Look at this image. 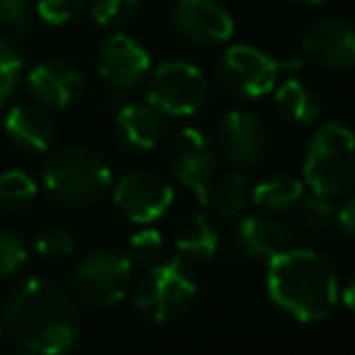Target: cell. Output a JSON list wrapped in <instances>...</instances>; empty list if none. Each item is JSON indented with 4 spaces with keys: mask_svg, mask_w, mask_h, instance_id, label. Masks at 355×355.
<instances>
[{
    "mask_svg": "<svg viewBox=\"0 0 355 355\" xmlns=\"http://www.w3.org/2000/svg\"><path fill=\"white\" fill-rule=\"evenodd\" d=\"M12 355H34V353H29V351H27V353H12Z\"/></svg>",
    "mask_w": 355,
    "mask_h": 355,
    "instance_id": "cell-36",
    "label": "cell"
},
{
    "mask_svg": "<svg viewBox=\"0 0 355 355\" xmlns=\"http://www.w3.org/2000/svg\"><path fill=\"white\" fill-rule=\"evenodd\" d=\"M343 304H346L351 312H355V273L348 278L346 288H343Z\"/></svg>",
    "mask_w": 355,
    "mask_h": 355,
    "instance_id": "cell-33",
    "label": "cell"
},
{
    "mask_svg": "<svg viewBox=\"0 0 355 355\" xmlns=\"http://www.w3.org/2000/svg\"><path fill=\"white\" fill-rule=\"evenodd\" d=\"M8 141L24 153H46L56 138V128L39 104H15L3 119Z\"/></svg>",
    "mask_w": 355,
    "mask_h": 355,
    "instance_id": "cell-16",
    "label": "cell"
},
{
    "mask_svg": "<svg viewBox=\"0 0 355 355\" xmlns=\"http://www.w3.org/2000/svg\"><path fill=\"white\" fill-rule=\"evenodd\" d=\"M34 249L46 259H66L75 252V234L63 225H51L39 232Z\"/></svg>",
    "mask_w": 355,
    "mask_h": 355,
    "instance_id": "cell-27",
    "label": "cell"
},
{
    "mask_svg": "<svg viewBox=\"0 0 355 355\" xmlns=\"http://www.w3.org/2000/svg\"><path fill=\"white\" fill-rule=\"evenodd\" d=\"M304 182L290 174H273L254 187L252 201L266 213H285L304 196Z\"/></svg>",
    "mask_w": 355,
    "mask_h": 355,
    "instance_id": "cell-20",
    "label": "cell"
},
{
    "mask_svg": "<svg viewBox=\"0 0 355 355\" xmlns=\"http://www.w3.org/2000/svg\"><path fill=\"white\" fill-rule=\"evenodd\" d=\"M193 295H196V283L191 273L187 271L182 259H174L150 268L138 281L133 300L145 317L167 322L179 317L193 302Z\"/></svg>",
    "mask_w": 355,
    "mask_h": 355,
    "instance_id": "cell-7",
    "label": "cell"
},
{
    "mask_svg": "<svg viewBox=\"0 0 355 355\" xmlns=\"http://www.w3.org/2000/svg\"><path fill=\"white\" fill-rule=\"evenodd\" d=\"M141 0H92L89 5V17L97 27L116 29L121 24L131 22L138 12Z\"/></svg>",
    "mask_w": 355,
    "mask_h": 355,
    "instance_id": "cell-26",
    "label": "cell"
},
{
    "mask_svg": "<svg viewBox=\"0 0 355 355\" xmlns=\"http://www.w3.org/2000/svg\"><path fill=\"white\" fill-rule=\"evenodd\" d=\"M249 198H252V191L242 172H227L220 179H213L211 191H208V203L223 218H237L239 213H244Z\"/></svg>",
    "mask_w": 355,
    "mask_h": 355,
    "instance_id": "cell-23",
    "label": "cell"
},
{
    "mask_svg": "<svg viewBox=\"0 0 355 355\" xmlns=\"http://www.w3.org/2000/svg\"><path fill=\"white\" fill-rule=\"evenodd\" d=\"M220 148L237 167H254L266 155V128L252 112L232 109L218 126Z\"/></svg>",
    "mask_w": 355,
    "mask_h": 355,
    "instance_id": "cell-15",
    "label": "cell"
},
{
    "mask_svg": "<svg viewBox=\"0 0 355 355\" xmlns=\"http://www.w3.org/2000/svg\"><path fill=\"white\" fill-rule=\"evenodd\" d=\"M293 225L297 227V232L307 237H327L336 225V208L331 198L304 193L293 206Z\"/></svg>",
    "mask_w": 355,
    "mask_h": 355,
    "instance_id": "cell-22",
    "label": "cell"
},
{
    "mask_svg": "<svg viewBox=\"0 0 355 355\" xmlns=\"http://www.w3.org/2000/svg\"><path fill=\"white\" fill-rule=\"evenodd\" d=\"M116 141L131 153H148L164 133V116L150 104H126L114 121Z\"/></svg>",
    "mask_w": 355,
    "mask_h": 355,
    "instance_id": "cell-17",
    "label": "cell"
},
{
    "mask_svg": "<svg viewBox=\"0 0 355 355\" xmlns=\"http://www.w3.org/2000/svg\"><path fill=\"white\" fill-rule=\"evenodd\" d=\"M5 334H8L5 331V324H0V346H3V341H5Z\"/></svg>",
    "mask_w": 355,
    "mask_h": 355,
    "instance_id": "cell-35",
    "label": "cell"
},
{
    "mask_svg": "<svg viewBox=\"0 0 355 355\" xmlns=\"http://www.w3.org/2000/svg\"><path fill=\"white\" fill-rule=\"evenodd\" d=\"M5 331L34 355H63L80 338L78 304L58 283L29 278L5 302Z\"/></svg>",
    "mask_w": 355,
    "mask_h": 355,
    "instance_id": "cell-1",
    "label": "cell"
},
{
    "mask_svg": "<svg viewBox=\"0 0 355 355\" xmlns=\"http://www.w3.org/2000/svg\"><path fill=\"white\" fill-rule=\"evenodd\" d=\"M87 0H37V15L49 27H63L83 12Z\"/></svg>",
    "mask_w": 355,
    "mask_h": 355,
    "instance_id": "cell-29",
    "label": "cell"
},
{
    "mask_svg": "<svg viewBox=\"0 0 355 355\" xmlns=\"http://www.w3.org/2000/svg\"><path fill=\"white\" fill-rule=\"evenodd\" d=\"M271 300L300 322H319L338 302V278L327 257L312 249H285L268 261Z\"/></svg>",
    "mask_w": 355,
    "mask_h": 355,
    "instance_id": "cell-2",
    "label": "cell"
},
{
    "mask_svg": "<svg viewBox=\"0 0 355 355\" xmlns=\"http://www.w3.org/2000/svg\"><path fill=\"white\" fill-rule=\"evenodd\" d=\"M42 182L49 196L68 208L97 206L114 187L107 159L83 145L53 150L44 162Z\"/></svg>",
    "mask_w": 355,
    "mask_h": 355,
    "instance_id": "cell-3",
    "label": "cell"
},
{
    "mask_svg": "<svg viewBox=\"0 0 355 355\" xmlns=\"http://www.w3.org/2000/svg\"><path fill=\"white\" fill-rule=\"evenodd\" d=\"M304 187L324 198H341L355 187V133L338 121H327L309 138L304 155Z\"/></svg>",
    "mask_w": 355,
    "mask_h": 355,
    "instance_id": "cell-4",
    "label": "cell"
},
{
    "mask_svg": "<svg viewBox=\"0 0 355 355\" xmlns=\"http://www.w3.org/2000/svg\"><path fill=\"white\" fill-rule=\"evenodd\" d=\"M162 252V234L157 230H141L128 239V259L133 263H153Z\"/></svg>",
    "mask_w": 355,
    "mask_h": 355,
    "instance_id": "cell-30",
    "label": "cell"
},
{
    "mask_svg": "<svg viewBox=\"0 0 355 355\" xmlns=\"http://www.w3.org/2000/svg\"><path fill=\"white\" fill-rule=\"evenodd\" d=\"M169 169L182 187L208 203V191L218 174V153L211 138L198 128H182L169 145Z\"/></svg>",
    "mask_w": 355,
    "mask_h": 355,
    "instance_id": "cell-10",
    "label": "cell"
},
{
    "mask_svg": "<svg viewBox=\"0 0 355 355\" xmlns=\"http://www.w3.org/2000/svg\"><path fill=\"white\" fill-rule=\"evenodd\" d=\"M112 201L116 213L128 223L150 225L172 208L174 189L159 172L136 169L112 187Z\"/></svg>",
    "mask_w": 355,
    "mask_h": 355,
    "instance_id": "cell-9",
    "label": "cell"
},
{
    "mask_svg": "<svg viewBox=\"0 0 355 355\" xmlns=\"http://www.w3.org/2000/svg\"><path fill=\"white\" fill-rule=\"evenodd\" d=\"M211 99V83L201 68L187 61H164L150 73L148 104L162 116L182 119L198 114Z\"/></svg>",
    "mask_w": 355,
    "mask_h": 355,
    "instance_id": "cell-6",
    "label": "cell"
},
{
    "mask_svg": "<svg viewBox=\"0 0 355 355\" xmlns=\"http://www.w3.org/2000/svg\"><path fill=\"white\" fill-rule=\"evenodd\" d=\"M295 3H302V5H319V3H324V0H295Z\"/></svg>",
    "mask_w": 355,
    "mask_h": 355,
    "instance_id": "cell-34",
    "label": "cell"
},
{
    "mask_svg": "<svg viewBox=\"0 0 355 355\" xmlns=\"http://www.w3.org/2000/svg\"><path fill=\"white\" fill-rule=\"evenodd\" d=\"M290 244V227L271 215H249L237 227V249L249 259L271 261Z\"/></svg>",
    "mask_w": 355,
    "mask_h": 355,
    "instance_id": "cell-18",
    "label": "cell"
},
{
    "mask_svg": "<svg viewBox=\"0 0 355 355\" xmlns=\"http://www.w3.org/2000/svg\"><path fill=\"white\" fill-rule=\"evenodd\" d=\"M177 252L189 261H208L218 252V232L206 215L196 213L177 232Z\"/></svg>",
    "mask_w": 355,
    "mask_h": 355,
    "instance_id": "cell-21",
    "label": "cell"
},
{
    "mask_svg": "<svg viewBox=\"0 0 355 355\" xmlns=\"http://www.w3.org/2000/svg\"><path fill=\"white\" fill-rule=\"evenodd\" d=\"M273 99H276L278 112H281L288 121L297 123V126H312L319 119V114H322L319 94L297 78H290V80H285V83L276 85Z\"/></svg>",
    "mask_w": 355,
    "mask_h": 355,
    "instance_id": "cell-19",
    "label": "cell"
},
{
    "mask_svg": "<svg viewBox=\"0 0 355 355\" xmlns=\"http://www.w3.org/2000/svg\"><path fill=\"white\" fill-rule=\"evenodd\" d=\"M281 68V63L261 49L234 44L223 51L215 73L227 92L244 99H259L276 89Z\"/></svg>",
    "mask_w": 355,
    "mask_h": 355,
    "instance_id": "cell-8",
    "label": "cell"
},
{
    "mask_svg": "<svg viewBox=\"0 0 355 355\" xmlns=\"http://www.w3.org/2000/svg\"><path fill=\"white\" fill-rule=\"evenodd\" d=\"M32 0H0V24H15L27 15Z\"/></svg>",
    "mask_w": 355,
    "mask_h": 355,
    "instance_id": "cell-31",
    "label": "cell"
},
{
    "mask_svg": "<svg viewBox=\"0 0 355 355\" xmlns=\"http://www.w3.org/2000/svg\"><path fill=\"white\" fill-rule=\"evenodd\" d=\"M22 71L24 61L19 49L0 37V107L17 92L19 83H22Z\"/></svg>",
    "mask_w": 355,
    "mask_h": 355,
    "instance_id": "cell-25",
    "label": "cell"
},
{
    "mask_svg": "<svg viewBox=\"0 0 355 355\" xmlns=\"http://www.w3.org/2000/svg\"><path fill=\"white\" fill-rule=\"evenodd\" d=\"M27 261V247L22 237L12 230L0 227V278H8L17 273Z\"/></svg>",
    "mask_w": 355,
    "mask_h": 355,
    "instance_id": "cell-28",
    "label": "cell"
},
{
    "mask_svg": "<svg viewBox=\"0 0 355 355\" xmlns=\"http://www.w3.org/2000/svg\"><path fill=\"white\" fill-rule=\"evenodd\" d=\"M37 182L22 169H8L0 174V211L19 213L37 198Z\"/></svg>",
    "mask_w": 355,
    "mask_h": 355,
    "instance_id": "cell-24",
    "label": "cell"
},
{
    "mask_svg": "<svg viewBox=\"0 0 355 355\" xmlns=\"http://www.w3.org/2000/svg\"><path fill=\"white\" fill-rule=\"evenodd\" d=\"M133 261L119 249H94L85 254L71 276L73 295L89 307H114L128 295Z\"/></svg>",
    "mask_w": 355,
    "mask_h": 355,
    "instance_id": "cell-5",
    "label": "cell"
},
{
    "mask_svg": "<svg viewBox=\"0 0 355 355\" xmlns=\"http://www.w3.org/2000/svg\"><path fill=\"white\" fill-rule=\"evenodd\" d=\"M336 223L346 230L351 237H355V193L343 201L341 208H336Z\"/></svg>",
    "mask_w": 355,
    "mask_h": 355,
    "instance_id": "cell-32",
    "label": "cell"
},
{
    "mask_svg": "<svg viewBox=\"0 0 355 355\" xmlns=\"http://www.w3.org/2000/svg\"><path fill=\"white\" fill-rule=\"evenodd\" d=\"M174 29L193 46H220L234 34V19L218 0H179L172 12Z\"/></svg>",
    "mask_w": 355,
    "mask_h": 355,
    "instance_id": "cell-12",
    "label": "cell"
},
{
    "mask_svg": "<svg viewBox=\"0 0 355 355\" xmlns=\"http://www.w3.org/2000/svg\"><path fill=\"white\" fill-rule=\"evenodd\" d=\"M302 53L324 71H355V22L324 17L302 34Z\"/></svg>",
    "mask_w": 355,
    "mask_h": 355,
    "instance_id": "cell-11",
    "label": "cell"
},
{
    "mask_svg": "<svg viewBox=\"0 0 355 355\" xmlns=\"http://www.w3.org/2000/svg\"><path fill=\"white\" fill-rule=\"evenodd\" d=\"M150 53L133 37L116 32L99 46L97 71L116 92H131L150 75Z\"/></svg>",
    "mask_w": 355,
    "mask_h": 355,
    "instance_id": "cell-13",
    "label": "cell"
},
{
    "mask_svg": "<svg viewBox=\"0 0 355 355\" xmlns=\"http://www.w3.org/2000/svg\"><path fill=\"white\" fill-rule=\"evenodd\" d=\"M27 89L42 109L63 112L80 102L85 92V78L68 61H42L29 71Z\"/></svg>",
    "mask_w": 355,
    "mask_h": 355,
    "instance_id": "cell-14",
    "label": "cell"
}]
</instances>
